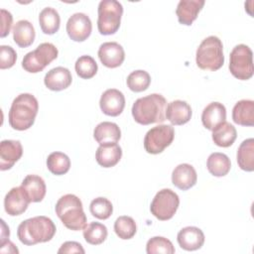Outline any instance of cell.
I'll use <instances>...</instances> for the list:
<instances>
[{
  "label": "cell",
  "mask_w": 254,
  "mask_h": 254,
  "mask_svg": "<svg viewBox=\"0 0 254 254\" xmlns=\"http://www.w3.org/2000/svg\"><path fill=\"white\" fill-rule=\"evenodd\" d=\"M236 159L241 170L253 172L254 170V139L244 140L237 149Z\"/></svg>",
  "instance_id": "83f0119b"
},
{
  "label": "cell",
  "mask_w": 254,
  "mask_h": 254,
  "mask_svg": "<svg viewBox=\"0 0 254 254\" xmlns=\"http://www.w3.org/2000/svg\"><path fill=\"white\" fill-rule=\"evenodd\" d=\"M177 240L182 249L187 251H194L201 248L203 245L204 234L198 227L187 226L179 231Z\"/></svg>",
  "instance_id": "2e32d148"
},
{
  "label": "cell",
  "mask_w": 254,
  "mask_h": 254,
  "mask_svg": "<svg viewBox=\"0 0 254 254\" xmlns=\"http://www.w3.org/2000/svg\"><path fill=\"white\" fill-rule=\"evenodd\" d=\"M89 210L94 217L104 220L111 216L113 212V205L108 198L99 196L91 200Z\"/></svg>",
  "instance_id": "d590c367"
},
{
  "label": "cell",
  "mask_w": 254,
  "mask_h": 254,
  "mask_svg": "<svg viewBox=\"0 0 254 254\" xmlns=\"http://www.w3.org/2000/svg\"><path fill=\"white\" fill-rule=\"evenodd\" d=\"M99 106L101 111L108 116H118L122 113L125 107V97L124 94L116 89L109 88L106 89L100 97Z\"/></svg>",
  "instance_id": "7c38bea8"
},
{
  "label": "cell",
  "mask_w": 254,
  "mask_h": 254,
  "mask_svg": "<svg viewBox=\"0 0 254 254\" xmlns=\"http://www.w3.org/2000/svg\"><path fill=\"white\" fill-rule=\"evenodd\" d=\"M12 22H13L12 14L5 9H1V33H0L1 38H5L7 35H9Z\"/></svg>",
  "instance_id": "f35d334b"
},
{
  "label": "cell",
  "mask_w": 254,
  "mask_h": 254,
  "mask_svg": "<svg viewBox=\"0 0 254 254\" xmlns=\"http://www.w3.org/2000/svg\"><path fill=\"white\" fill-rule=\"evenodd\" d=\"M114 231L116 235L123 240L131 239L136 234L137 225L131 216L122 215L115 220Z\"/></svg>",
  "instance_id": "d6a6232c"
},
{
  "label": "cell",
  "mask_w": 254,
  "mask_h": 254,
  "mask_svg": "<svg viewBox=\"0 0 254 254\" xmlns=\"http://www.w3.org/2000/svg\"><path fill=\"white\" fill-rule=\"evenodd\" d=\"M237 137L235 127L224 121L212 130V141L215 145L222 148L230 147Z\"/></svg>",
  "instance_id": "4316f807"
},
{
  "label": "cell",
  "mask_w": 254,
  "mask_h": 254,
  "mask_svg": "<svg viewBox=\"0 0 254 254\" xmlns=\"http://www.w3.org/2000/svg\"><path fill=\"white\" fill-rule=\"evenodd\" d=\"M232 120L241 126L254 125V101L242 99L236 102L232 109Z\"/></svg>",
  "instance_id": "cb8c5ba5"
},
{
  "label": "cell",
  "mask_w": 254,
  "mask_h": 254,
  "mask_svg": "<svg viewBox=\"0 0 254 254\" xmlns=\"http://www.w3.org/2000/svg\"><path fill=\"white\" fill-rule=\"evenodd\" d=\"M23 155V147L18 140H3L0 143V170L11 169Z\"/></svg>",
  "instance_id": "9a60e30c"
},
{
  "label": "cell",
  "mask_w": 254,
  "mask_h": 254,
  "mask_svg": "<svg viewBox=\"0 0 254 254\" xmlns=\"http://www.w3.org/2000/svg\"><path fill=\"white\" fill-rule=\"evenodd\" d=\"M56 213L64 225L73 231H78L86 225V215L82 202L75 194L67 193L59 198L56 203Z\"/></svg>",
  "instance_id": "277c9868"
},
{
  "label": "cell",
  "mask_w": 254,
  "mask_h": 254,
  "mask_svg": "<svg viewBox=\"0 0 254 254\" xmlns=\"http://www.w3.org/2000/svg\"><path fill=\"white\" fill-rule=\"evenodd\" d=\"M195 63L200 69L210 71H215L223 65V45L218 37L209 36L200 43L196 50Z\"/></svg>",
  "instance_id": "5b68a950"
},
{
  "label": "cell",
  "mask_w": 254,
  "mask_h": 254,
  "mask_svg": "<svg viewBox=\"0 0 254 254\" xmlns=\"http://www.w3.org/2000/svg\"><path fill=\"white\" fill-rule=\"evenodd\" d=\"M72 81L70 71L64 66H57L50 69L44 78L45 85L53 91H61L67 88Z\"/></svg>",
  "instance_id": "e0dca14e"
},
{
  "label": "cell",
  "mask_w": 254,
  "mask_h": 254,
  "mask_svg": "<svg viewBox=\"0 0 254 254\" xmlns=\"http://www.w3.org/2000/svg\"><path fill=\"white\" fill-rule=\"evenodd\" d=\"M93 137L99 145L104 143H117L121 138V130L116 123L103 121L94 128Z\"/></svg>",
  "instance_id": "d4e9b609"
},
{
  "label": "cell",
  "mask_w": 254,
  "mask_h": 254,
  "mask_svg": "<svg viewBox=\"0 0 254 254\" xmlns=\"http://www.w3.org/2000/svg\"><path fill=\"white\" fill-rule=\"evenodd\" d=\"M167 100L159 93L138 98L132 106V116L141 125L162 123L166 120Z\"/></svg>",
  "instance_id": "6da1fadb"
},
{
  "label": "cell",
  "mask_w": 254,
  "mask_h": 254,
  "mask_svg": "<svg viewBox=\"0 0 254 254\" xmlns=\"http://www.w3.org/2000/svg\"><path fill=\"white\" fill-rule=\"evenodd\" d=\"M74 68L76 71V74L83 78L88 79L93 77L98 69V65L95 62V60L90 56H81L79 57L74 64Z\"/></svg>",
  "instance_id": "836d02e7"
},
{
  "label": "cell",
  "mask_w": 254,
  "mask_h": 254,
  "mask_svg": "<svg viewBox=\"0 0 254 254\" xmlns=\"http://www.w3.org/2000/svg\"><path fill=\"white\" fill-rule=\"evenodd\" d=\"M175 251L173 243L163 236L152 237L146 244V252L148 254H173Z\"/></svg>",
  "instance_id": "8d00e7d4"
},
{
  "label": "cell",
  "mask_w": 254,
  "mask_h": 254,
  "mask_svg": "<svg viewBox=\"0 0 254 254\" xmlns=\"http://www.w3.org/2000/svg\"><path fill=\"white\" fill-rule=\"evenodd\" d=\"M41 30L46 35H53L60 29L61 18L59 12L52 7L44 8L39 15Z\"/></svg>",
  "instance_id": "f1b7e54d"
},
{
  "label": "cell",
  "mask_w": 254,
  "mask_h": 254,
  "mask_svg": "<svg viewBox=\"0 0 254 254\" xmlns=\"http://www.w3.org/2000/svg\"><path fill=\"white\" fill-rule=\"evenodd\" d=\"M175 138L172 125L161 124L151 128L144 137V148L147 153L157 155L169 147Z\"/></svg>",
  "instance_id": "30bf717a"
},
{
  "label": "cell",
  "mask_w": 254,
  "mask_h": 254,
  "mask_svg": "<svg viewBox=\"0 0 254 254\" xmlns=\"http://www.w3.org/2000/svg\"><path fill=\"white\" fill-rule=\"evenodd\" d=\"M56 230V225L51 218L40 215L21 222L17 229V236L23 244L31 246L52 240Z\"/></svg>",
  "instance_id": "7a4b0ae2"
},
{
  "label": "cell",
  "mask_w": 254,
  "mask_h": 254,
  "mask_svg": "<svg viewBox=\"0 0 254 254\" xmlns=\"http://www.w3.org/2000/svg\"><path fill=\"white\" fill-rule=\"evenodd\" d=\"M66 33L74 42H83L91 34L92 24L90 18L84 13H74L66 22Z\"/></svg>",
  "instance_id": "8fae6325"
},
{
  "label": "cell",
  "mask_w": 254,
  "mask_h": 254,
  "mask_svg": "<svg viewBox=\"0 0 254 254\" xmlns=\"http://www.w3.org/2000/svg\"><path fill=\"white\" fill-rule=\"evenodd\" d=\"M179 205V195L171 189H163L154 196L150 205V210L157 219L165 221L171 219L175 215Z\"/></svg>",
  "instance_id": "9c48e42d"
},
{
  "label": "cell",
  "mask_w": 254,
  "mask_h": 254,
  "mask_svg": "<svg viewBox=\"0 0 254 254\" xmlns=\"http://www.w3.org/2000/svg\"><path fill=\"white\" fill-rule=\"evenodd\" d=\"M39 110L37 98L31 93H21L12 102L8 121L10 126L18 131H24L33 126Z\"/></svg>",
  "instance_id": "3957f363"
},
{
  "label": "cell",
  "mask_w": 254,
  "mask_h": 254,
  "mask_svg": "<svg viewBox=\"0 0 254 254\" xmlns=\"http://www.w3.org/2000/svg\"><path fill=\"white\" fill-rule=\"evenodd\" d=\"M204 5V0H181L177 6L176 14L179 23L190 26L197 18L198 13Z\"/></svg>",
  "instance_id": "d6986e66"
},
{
  "label": "cell",
  "mask_w": 254,
  "mask_h": 254,
  "mask_svg": "<svg viewBox=\"0 0 254 254\" xmlns=\"http://www.w3.org/2000/svg\"><path fill=\"white\" fill-rule=\"evenodd\" d=\"M126 83L130 90L134 92H142L149 87L151 76L146 70H134L127 76Z\"/></svg>",
  "instance_id": "e575fe53"
},
{
  "label": "cell",
  "mask_w": 254,
  "mask_h": 254,
  "mask_svg": "<svg viewBox=\"0 0 254 254\" xmlns=\"http://www.w3.org/2000/svg\"><path fill=\"white\" fill-rule=\"evenodd\" d=\"M47 167L52 174L56 176H62L69 171L70 160L64 153L53 152L48 156Z\"/></svg>",
  "instance_id": "4dcf8cb0"
},
{
  "label": "cell",
  "mask_w": 254,
  "mask_h": 254,
  "mask_svg": "<svg viewBox=\"0 0 254 254\" xmlns=\"http://www.w3.org/2000/svg\"><path fill=\"white\" fill-rule=\"evenodd\" d=\"M197 181V175L194 168L190 164L178 165L172 173V183L182 190H188L192 188Z\"/></svg>",
  "instance_id": "ac0fdd59"
},
{
  "label": "cell",
  "mask_w": 254,
  "mask_h": 254,
  "mask_svg": "<svg viewBox=\"0 0 254 254\" xmlns=\"http://www.w3.org/2000/svg\"><path fill=\"white\" fill-rule=\"evenodd\" d=\"M226 119V108L220 102H211L204 107L201 113L202 125L212 131L216 126L224 122Z\"/></svg>",
  "instance_id": "603a6c76"
},
{
  "label": "cell",
  "mask_w": 254,
  "mask_h": 254,
  "mask_svg": "<svg viewBox=\"0 0 254 254\" xmlns=\"http://www.w3.org/2000/svg\"><path fill=\"white\" fill-rule=\"evenodd\" d=\"M34 26L28 20H20L13 27V40L20 48H27L35 41Z\"/></svg>",
  "instance_id": "484cf974"
},
{
  "label": "cell",
  "mask_w": 254,
  "mask_h": 254,
  "mask_svg": "<svg viewBox=\"0 0 254 254\" xmlns=\"http://www.w3.org/2000/svg\"><path fill=\"white\" fill-rule=\"evenodd\" d=\"M21 188L31 202H40L44 199L47 191L46 183L40 176L28 175L22 182Z\"/></svg>",
  "instance_id": "7402d4cb"
},
{
  "label": "cell",
  "mask_w": 254,
  "mask_h": 254,
  "mask_svg": "<svg viewBox=\"0 0 254 254\" xmlns=\"http://www.w3.org/2000/svg\"><path fill=\"white\" fill-rule=\"evenodd\" d=\"M191 108L184 100H174L167 105L166 118L173 125H184L191 118Z\"/></svg>",
  "instance_id": "44dd1931"
},
{
  "label": "cell",
  "mask_w": 254,
  "mask_h": 254,
  "mask_svg": "<svg viewBox=\"0 0 254 254\" xmlns=\"http://www.w3.org/2000/svg\"><path fill=\"white\" fill-rule=\"evenodd\" d=\"M206 168L212 176L224 177L230 171L231 162L225 154L214 152L208 156L206 161Z\"/></svg>",
  "instance_id": "f546056e"
},
{
  "label": "cell",
  "mask_w": 254,
  "mask_h": 254,
  "mask_svg": "<svg viewBox=\"0 0 254 254\" xmlns=\"http://www.w3.org/2000/svg\"><path fill=\"white\" fill-rule=\"evenodd\" d=\"M97 54L102 64L109 68L120 66L125 59L124 49L116 42H106L101 44Z\"/></svg>",
  "instance_id": "4fadbf2b"
},
{
  "label": "cell",
  "mask_w": 254,
  "mask_h": 254,
  "mask_svg": "<svg viewBox=\"0 0 254 254\" xmlns=\"http://www.w3.org/2000/svg\"><path fill=\"white\" fill-rule=\"evenodd\" d=\"M97 29L101 35L115 34L121 23L123 6L116 0H102L97 8Z\"/></svg>",
  "instance_id": "8992f818"
},
{
  "label": "cell",
  "mask_w": 254,
  "mask_h": 254,
  "mask_svg": "<svg viewBox=\"0 0 254 254\" xmlns=\"http://www.w3.org/2000/svg\"><path fill=\"white\" fill-rule=\"evenodd\" d=\"M82 245L75 241H66L62 244L58 253H84Z\"/></svg>",
  "instance_id": "ab89813d"
},
{
  "label": "cell",
  "mask_w": 254,
  "mask_h": 254,
  "mask_svg": "<svg viewBox=\"0 0 254 254\" xmlns=\"http://www.w3.org/2000/svg\"><path fill=\"white\" fill-rule=\"evenodd\" d=\"M31 201L20 187L12 188L5 195L4 208L10 216L21 215L26 211Z\"/></svg>",
  "instance_id": "5bb4252c"
},
{
  "label": "cell",
  "mask_w": 254,
  "mask_h": 254,
  "mask_svg": "<svg viewBox=\"0 0 254 254\" xmlns=\"http://www.w3.org/2000/svg\"><path fill=\"white\" fill-rule=\"evenodd\" d=\"M17 60L15 50L10 46L2 45L0 47V68L6 69L12 67Z\"/></svg>",
  "instance_id": "74e56055"
},
{
  "label": "cell",
  "mask_w": 254,
  "mask_h": 254,
  "mask_svg": "<svg viewBox=\"0 0 254 254\" xmlns=\"http://www.w3.org/2000/svg\"><path fill=\"white\" fill-rule=\"evenodd\" d=\"M107 227L99 222H90L83 228V238L91 245H99L107 238Z\"/></svg>",
  "instance_id": "1f68e13d"
},
{
  "label": "cell",
  "mask_w": 254,
  "mask_h": 254,
  "mask_svg": "<svg viewBox=\"0 0 254 254\" xmlns=\"http://www.w3.org/2000/svg\"><path fill=\"white\" fill-rule=\"evenodd\" d=\"M228 67L231 74L237 79L247 80L251 78L254 72L251 49L244 44L235 46L229 56Z\"/></svg>",
  "instance_id": "52a82bcc"
},
{
  "label": "cell",
  "mask_w": 254,
  "mask_h": 254,
  "mask_svg": "<svg viewBox=\"0 0 254 254\" xmlns=\"http://www.w3.org/2000/svg\"><path fill=\"white\" fill-rule=\"evenodd\" d=\"M122 157V149L117 143H104L99 145L95 153V159L99 166L111 168L118 164Z\"/></svg>",
  "instance_id": "ffe728a7"
},
{
  "label": "cell",
  "mask_w": 254,
  "mask_h": 254,
  "mask_svg": "<svg viewBox=\"0 0 254 254\" xmlns=\"http://www.w3.org/2000/svg\"><path fill=\"white\" fill-rule=\"evenodd\" d=\"M59 51L52 43H42L36 50L27 53L22 61V67L31 73L42 71L58 58Z\"/></svg>",
  "instance_id": "ba28073f"
}]
</instances>
